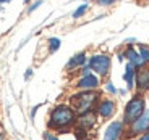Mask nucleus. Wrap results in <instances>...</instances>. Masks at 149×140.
<instances>
[{"label":"nucleus","mask_w":149,"mask_h":140,"mask_svg":"<svg viewBox=\"0 0 149 140\" xmlns=\"http://www.w3.org/2000/svg\"><path fill=\"white\" fill-rule=\"evenodd\" d=\"M148 2H149V0H148Z\"/></svg>","instance_id":"nucleus-25"},{"label":"nucleus","mask_w":149,"mask_h":140,"mask_svg":"<svg viewBox=\"0 0 149 140\" xmlns=\"http://www.w3.org/2000/svg\"><path fill=\"white\" fill-rule=\"evenodd\" d=\"M5 2H8V0H0V5H2V3H5Z\"/></svg>","instance_id":"nucleus-23"},{"label":"nucleus","mask_w":149,"mask_h":140,"mask_svg":"<svg viewBox=\"0 0 149 140\" xmlns=\"http://www.w3.org/2000/svg\"><path fill=\"white\" fill-rule=\"evenodd\" d=\"M42 2H44V0H36V2H33V3H31V7L28 8V13H33L34 10H37V8L42 5Z\"/></svg>","instance_id":"nucleus-17"},{"label":"nucleus","mask_w":149,"mask_h":140,"mask_svg":"<svg viewBox=\"0 0 149 140\" xmlns=\"http://www.w3.org/2000/svg\"><path fill=\"white\" fill-rule=\"evenodd\" d=\"M134 78H136V68H134L131 63H128L127 69H125V74H123V79L127 81V85H128L130 90L134 87Z\"/></svg>","instance_id":"nucleus-13"},{"label":"nucleus","mask_w":149,"mask_h":140,"mask_svg":"<svg viewBox=\"0 0 149 140\" xmlns=\"http://www.w3.org/2000/svg\"><path fill=\"white\" fill-rule=\"evenodd\" d=\"M58 48H60V39H57V37H50V39H49V50L54 53V52H57Z\"/></svg>","instance_id":"nucleus-15"},{"label":"nucleus","mask_w":149,"mask_h":140,"mask_svg":"<svg viewBox=\"0 0 149 140\" xmlns=\"http://www.w3.org/2000/svg\"><path fill=\"white\" fill-rule=\"evenodd\" d=\"M117 0H97V3L101 5V7H109V5L115 3Z\"/></svg>","instance_id":"nucleus-18"},{"label":"nucleus","mask_w":149,"mask_h":140,"mask_svg":"<svg viewBox=\"0 0 149 140\" xmlns=\"http://www.w3.org/2000/svg\"><path fill=\"white\" fill-rule=\"evenodd\" d=\"M76 122V113L68 105H58L52 110L49 118V127L54 130H67Z\"/></svg>","instance_id":"nucleus-1"},{"label":"nucleus","mask_w":149,"mask_h":140,"mask_svg":"<svg viewBox=\"0 0 149 140\" xmlns=\"http://www.w3.org/2000/svg\"><path fill=\"white\" fill-rule=\"evenodd\" d=\"M76 87L81 89V90H94V89L99 87V79H97L96 74H86L76 82Z\"/></svg>","instance_id":"nucleus-9"},{"label":"nucleus","mask_w":149,"mask_h":140,"mask_svg":"<svg viewBox=\"0 0 149 140\" xmlns=\"http://www.w3.org/2000/svg\"><path fill=\"white\" fill-rule=\"evenodd\" d=\"M115 110H117V105L115 102L112 100H102L101 103L97 105V114L104 119H109L115 114Z\"/></svg>","instance_id":"nucleus-8"},{"label":"nucleus","mask_w":149,"mask_h":140,"mask_svg":"<svg viewBox=\"0 0 149 140\" xmlns=\"http://www.w3.org/2000/svg\"><path fill=\"white\" fill-rule=\"evenodd\" d=\"M71 108L74 110V113L83 114L88 111H93L96 106L97 100H99V93L94 90H81V92L71 95Z\"/></svg>","instance_id":"nucleus-2"},{"label":"nucleus","mask_w":149,"mask_h":140,"mask_svg":"<svg viewBox=\"0 0 149 140\" xmlns=\"http://www.w3.org/2000/svg\"><path fill=\"white\" fill-rule=\"evenodd\" d=\"M45 139H47V140H58L55 135H50V134H45Z\"/></svg>","instance_id":"nucleus-22"},{"label":"nucleus","mask_w":149,"mask_h":140,"mask_svg":"<svg viewBox=\"0 0 149 140\" xmlns=\"http://www.w3.org/2000/svg\"><path fill=\"white\" fill-rule=\"evenodd\" d=\"M31 76H33V69H28L26 74H24V79H29Z\"/></svg>","instance_id":"nucleus-21"},{"label":"nucleus","mask_w":149,"mask_h":140,"mask_svg":"<svg viewBox=\"0 0 149 140\" xmlns=\"http://www.w3.org/2000/svg\"><path fill=\"white\" fill-rule=\"evenodd\" d=\"M138 140H149V130H148V132H144V134H143V135L139 137Z\"/></svg>","instance_id":"nucleus-20"},{"label":"nucleus","mask_w":149,"mask_h":140,"mask_svg":"<svg viewBox=\"0 0 149 140\" xmlns=\"http://www.w3.org/2000/svg\"><path fill=\"white\" fill-rule=\"evenodd\" d=\"M148 130H149V110H144V113L130 124V134L138 135V134H144Z\"/></svg>","instance_id":"nucleus-5"},{"label":"nucleus","mask_w":149,"mask_h":140,"mask_svg":"<svg viewBox=\"0 0 149 140\" xmlns=\"http://www.w3.org/2000/svg\"><path fill=\"white\" fill-rule=\"evenodd\" d=\"M86 61H88V58H86V53L81 52L78 53V55H74L73 58H70V61L67 63V69H76V68H81L86 65Z\"/></svg>","instance_id":"nucleus-12"},{"label":"nucleus","mask_w":149,"mask_h":140,"mask_svg":"<svg viewBox=\"0 0 149 140\" xmlns=\"http://www.w3.org/2000/svg\"><path fill=\"white\" fill-rule=\"evenodd\" d=\"M88 8H89V5H88V3H83V5H79V7H78L76 10L73 11V18H74V19L81 18V16L84 15L86 11H88Z\"/></svg>","instance_id":"nucleus-14"},{"label":"nucleus","mask_w":149,"mask_h":140,"mask_svg":"<svg viewBox=\"0 0 149 140\" xmlns=\"http://www.w3.org/2000/svg\"><path fill=\"white\" fill-rule=\"evenodd\" d=\"M123 126L125 122L123 121H113L107 126V129L104 132V139L102 140H118L123 134Z\"/></svg>","instance_id":"nucleus-7"},{"label":"nucleus","mask_w":149,"mask_h":140,"mask_svg":"<svg viewBox=\"0 0 149 140\" xmlns=\"http://www.w3.org/2000/svg\"><path fill=\"white\" fill-rule=\"evenodd\" d=\"M139 55H141V58H143L144 63H149V47L139 45Z\"/></svg>","instance_id":"nucleus-16"},{"label":"nucleus","mask_w":149,"mask_h":140,"mask_svg":"<svg viewBox=\"0 0 149 140\" xmlns=\"http://www.w3.org/2000/svg\"><path fill=\"white\" fill-rule=\"evenodd\" d=\"M112 60L109 55H93L88 60V66L91 68V71L97 74V76H107L109 69H110Z\"/></svg>","instance_id":"nucleus-4"},{"label":"nucleus","mask_w":149,"mask_h":140,"mask_svg":"<svg viewBox=\"0 0 149 140\" xmlns=\"http://www.w3.org/2000/svg\"><path fill=\"white\" fill-rule=\"evenodd\" d=\"M105 90H107V92H110V93H117V89L113 87V84H112V82H107V84H105Z\"/></svg>","instance_id":"nucleus-19"},{"label":"nucleus","mask_w":149,"mask_h":140,"mask_svg":"<svg viewBox=\"0 0 149 140\" xmlns=\"http://www.w3.org/2000/svg\"><path fill=\"white\" fill-rule=\"evenodd\" d=\"M96 121H97V116L94 111H88V113H83L79 114V118H78V127H81V129L84 130H89L91 127H94L96 126Z\"/></svg>","instance_id":"nucleus-10"},{"label":"nucleus","mask_w":149,"mask_h":140,"mask_svg":"<svg viewBox=\"0 0 149 140\" xmlns=\"http://www.w3.org/2000/svg\"><path fill=\"white\" fill-rule=\"evenodd\" d=\"M146 110V102L141 95H134L125 106L123 111V122L125 124H131L134 119H138Z\"/></svg>","instance_id":"nucleus-3"},{"label":"nucleus","mask_w":149,"mask_h":140,"mask_svg":"<svg viewBox=\"0 0 149 140\" xmlns=\"http://www.w3.org/2000/svg\"><path fill=\"white\" fill-rule=\"evenodd\" d=\"M123 56L128 60V63H131L136 69L138 68H143L144 66V61H143L141 55H139V52H136L133 47H128L127 50H125V53H123Z\"/></svg>","instance_id":"nucleus-11"},{"label":"nucleus","mask_w":149,"mask_h":140,"mask_svg":"<svg viewBox=\"0 0 149 140\" xmlns=\"http://www.w3.org/2000/svg\"><path fill=\"white\" fill-rule=\"evenodd\" d=\"M134 85L138 87L139 92H148L149 90V68L143 66V68H138V69H136Z\"/></svg>","instance_id":"nucleus-6"},{"label":"nucleus","mask_w":149,"mask_h":140,"mask_svg":"<svg viewBox=\"0 0 149 140\" xmlns=\"http://www.w3.org/2000/svg\"><path fill=\"white\" fill-rule=\"evenodd\" d=\"M24 2H29V0H24Z\"/></svg>","instance_id":"nucleus-24"}]
</instances>
